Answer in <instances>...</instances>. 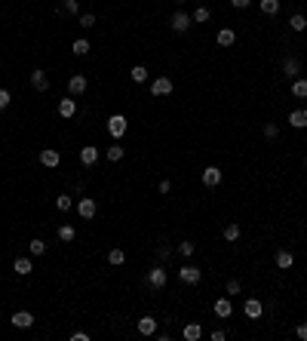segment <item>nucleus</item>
Returning <instances> with one entry per match:
<instances>
[{
    "mask_svg": "<svg viewBox=\"0 0 307 341\" xmlns=\"http://www.w3.org/2000/svg\"><path fill=\"white\" fill-rule=\"evenodd\" d=\"M126 129H129V120L123 117V114H111V120H108V132H111L114 138H123V135H126Z\"/></svg>",
    "mask_w": 307,
    "mask_h": 341,
    "instance_id": "f257e3e1",
    "label": "nucleus"
},
{
    "mask_svg": "<svg viewBox=\"0 0 307 341\" xmlns=\"http://www.w3.org/2000/svg\"><path fill=\"white\" fill-rule=\"evenodd\" d=\"M178 280L187 283V286H197V283L203 280V271L194 268V264H184V268H178Z\"/></svg>",
    "mask_w": 307,
    "mask_h": 341,
    "instance_id": "f03ea898",
    "label": "nucleus"
},
{
    "mask_svg": "<svg viewBox=\"0 0 307 341\" xmlns=\"http://www.w3.org/2000/svg\"><path fill=\"white\" fill-rule=\"evenodd\" d=\"M74 209L80 212V218H86V221H89V218H95V212H98V203H95L92 197H80V200L74 203Z\"/></svg>",
    "mask_w": 307,
    "mask_h": 341,
    "instance_id": "7ed1b4c3",
    "label": "nucleus"
},
{
    "mask_svg": "<svg viewBox=\"0 0 307 341\" xmlns=\"http://www.w3.org/2000/svg\"><path fill=\"white\" fill-rule=\"evenodd\" d=\"M89 89V80L83 77V74H71V77H68V92L77 99V95H83Z\"/></svg>",
    "mask_w": 307,
    "mask_h": 341,
    "instance_id": "20e7f679",
    "label": "nucleus"
},
{
    "mask_svg": "<svg viewBox=\"0 0 307 341\" xmlns=\"http://www.w3.org/2000/svg\"><path fill=\"white\" fill-rule=\"evenodd\" d=\"M144 280H147V286H154V289H163V286L169 283V274L157 264V268H150V271H147V277H144Z\"/></svg>",
    "mask_w": 307,
    "mask_h": 341,
    "instance_id": "39448f33",
    "label": "nucleus"
},
{
    "mask_svg": "<svg viewBox=\"0 0 307 341\" xmlns=\"http://www.w3.org/2000/svg\"><path fill=\"white\" fill-rule=\"evenodd\" d=\"M212 311H215V317H218V320H230V314H234V305H230V295H221V298H215Z\"/></svg>",
    "mask_w": 307,
    "mask_h": 341,
    "instance_id": "423d86ee",
    "label": "nucleus"
},
{
    "mask_svg": "<svg viewBox=\"0 0 307 341\" xmlns=\"http://www.w3.org/2000/svg\"><path fill=\"white\" fill-rule=\"evenodd\" d=\"M172 89H175V83L169 77H154L150 80V95H169Z\"/></svg>",
    "mask_w": 307,
    "mask_h": 341,
    "instance_id": "0eeeda50",
    "label": "nucleus"
},
{
    "mask_svg": "<svg viewBox=\"0 0 307 341\" xmlns=\"http://www.w3.org/2000/svg\"><path fill=\"white\" fill-rule=\"evenodd\" d=\"M40 163H43L46 169H56V166L62 163V154H59L56 148H43V151H40Z\"/></svg>",
    "mask_w": 307,
    "mask_h": 341,
    "instance_id": "6e6552de",
    "label": "nucleus"
},
{
    "mask_svg": "<svg viewBox=\"0 0 307 341\" xmlns=\"http://www.w3.org/2000/svg\"><path fill=\"white\" fill-rule=\"evenodd\" d=\"M10 323H13L16 329H31V326H34V314H31V311H16V314L10 317Z\"/></svg>",
    "mask_w": 307,
    "mask_h": 341,
    "instance_id": "1a4fd4ad",
    "label": "nucleus"
},
{
    "mask_svg": "<svg viewBox=\"0 0 307 341\" xmlns=\"http://www.w3.org/2000/svg\"><path fill=\"white\" fill-rule=\"evenodd\" d=\"M215 43H218V46H224V50H227V46H234V43H237V31H234V28H221V31L215 34Z\"/></svg>",
    "mask_w": 307,
    "mask_h": 341,
    "instance_id": "9d476101",
    "label": "nucleus"
},
{
    "mask_svg": "<svg viewBox=\"0 0 307 341\" xmlns=\"http://www.w3.org/2000/svg\"><path fill=\"white\" fill-rule=\"evenodd\" d=\"M31 86H34L37 92H46V89H49V77H46V71H40V68L31 71Z\"/></svg>",
    "mask_w": 307,
    "mask_h": 341,
    "instance_id": "9b49d317",
    "label": "nucleus"
},
{
    "mask_svg": "<svg viewBox=\"0 0 307 341\" xmlns=\"http://www.w3.org/2000/svg\"><path fill=\"white\" fill-rule=\"evenodd\" d=\"M13 271H16L19 277H31V271H34V261H31L28 255H19V258L13 261Z\"/></svg>",
    "mask_w": 307,
    "mask_h": 341,
    "instance_id": "f8f14e48",
    "label": "nucleus"
},
{
    "mask_svg": "<svg viewBox=\"0 0 307 341\" xmlns=\"http://www.w3.org/2000/svg\"><path fill=\"white\" fill-rule=\"evenodd\" d=\"M56 111H59V117H65V120H71V117H74V114H77V99H74V95H71V99H62Z\"/></svg>",
    "mask_w": 307,
    "mask_h": 341,
    "instance_id": "ddd939ff",
    "label": "nucleus"
},
{
    "mask_svg": "<svg viewBox=\"0 0 307 341\" xmlns=\"http://www.w3.org/2000/svg\"><path fill=\"white\" fill-rule=\"evenodd\" d=\"M243 314L249 317V320H258L261 314H264V305L258 298H246V305H243Z\"/></svg>",
    "mask_w": 307,
    "mask_h": 341,
    "instance_id": "4468645a",
    "label": "nucleus"
},
{
    "mask_svg": "<svg viewBox=\"0 0 307 341\" xmlns=\"http://www.w3.org/2000/svg\"><path fill=\"white\" fill-rule=\"evenodd\" d=\"M80 163H83V166H95V163H98V148H95V144L80 148Z\"/></svg>",
    "mask_w": 307,
    "mask_h": 341,
    "instance_id": "2eb2a0df",
    "label": "nucleus"
},
{
    "mask_svg": "<svg viewBox=\"0 0 307 341\" xmlns=\"http://www.w3.org/2000/svg\"><path fill=\"white\" fill-rule=\"evenodd\" d=\"M203 184L206 187H218L221 184V169L218 166H206L203 169Z\"/></svg>",
    "mask_w": 307,
    "mask_h": 341,
    "instance_id": "dca6fc26",
    "label": "nucleus"
},
{
    "mask_svg": "<svg viewBox=\"0 0 307 341\" xmlns=\"http://www.w3.org/2000/svg\"><path fill=\"white\" fill-rule=\"evenodd\" d=\"M289 126H295V129H307V108H295V111L289 114Z\"/></svg>",
    "mask_w": 307,
    "mask_h": 341,
    "instance_id": "f3484780",
    "label": "nucleus"
},
{
    "mask_svg": "<svg viewBox=\"0 0 307 341\" xmlns=\"http://www.w3.org/2000/svg\"><path fill=\"white\" fill-rule=\"evenodd\" d=\"M274 261H277V268L280 271H289L292 264H295V255L289 252V249H277V255H274Z\"/></svg>",
    "mask_w": 307,
    "mask_h": 341,
    "instance_id": "a211bd4d",
    "label": "nucleus"
},
{
    "mask_svg": "<svg viewBox=\"0 0 307 341\" xmlns=\"http://www.w3.org/2000/svg\"><path fill=\"white\" fill-rule=\"evenodd\" d=\"M190 25H194V19H190L187 13H175L172 16V31H178V34H184Z\"/></svg>",
    "mask_w": 307,
    "mask_h": 341,
    "instance_id": "6ab92c4d",
    "label": "nucleus"
},
{
    "mask_svg": "<svg viewBox=\"0 0 307 341\" xmlns=\"http://www.w3.org/2000/svg\"><path fill=\"white\" fill-rule=\"evenodd\" d=\"M181 338H184V341H200V338H203V326H200V323H187V326L181 329Z\"/></svg>",
    "mask_w": 307,
    "mask_h": 341,
    "instance_id": "aec40b11",
    "label": "nucleus"
},
{
    "mask_svg": "<svg viewBox=\"0 0 307 341\" xmlns=\"http://www.w3.org/2000/svg\"><path fill=\"white\" fill-rule=\"evenodd\" d=\"M283 74H286V77H289V80H295V77H298V74H301V62L289 56V59L283 62Z\"/></svg>",
    "mask_w": 307,
    "mask_h": 341,
    "instance_id": "412c9836",
    "label": "nucleus"
},
{
    "mask_svg": "<svg viewBox=\"0 0 307 341\" xmlns=\"http://www.w3.org/2000/svg\"><path fill=\"white\" fill-rule=\"evenodd\" d=\"M138 335H157V320H154V317H141L138 320Z\"/></svg>",
    "mask_w": 307,
    "mask_h": 341,
    "instance_id": "4be33fe9",
    "label": "nucleus"
},
{
    "mask_svg": "<svg viewBox=\"0 0 307 341\" xmlns=\"http://www.w3.org/2000/svg\"><path fill=\"white\" fill-rule=\"evenodd\" d=\"M123 154H126V151H123V144H120V141H114V144L105 151V157H108L111 163H120V160H123Z\"/></svg>",
    "mask_w": 307,
    "mask_h": 341,
    "instance_id": "5701e85b",
    "label": "nucleus"
},
{
    "mask_svg": "<svg viewBox=\"0 0 307 341\" xmlns=\"http://www.w3.org/2000/svg\"><path fill=\"white\" fill-rule=\"evenodd\" d=\"M89 50H92V46H89V40H83V37H77V40L71 43V53H74V56H89Z\"/></svg>",
    "mask_w": 307,
    "mask_h": 341,
    "instance_id": "b1692460",
    "label": "nucleus"
},
{
    "mask_svg": "<svg viewBox=\"0 0 307 341\" xmlns=\"http://www.w3.org/2000/svg\"><path fill=\"white\" fill-rule=\"evenodd\" d=\"M221 234H224V240H227V243H237L243 231H240V224H234V221H230V224L224 227V231H221Z\"/></svg>",
    "mask_w": 307,
    "mask_h": 341,
    "instance_id": "393cba45",
    "label": "nucleus"
},
{
    "mask_svg": "<svg viewBox=\"0 0 307 341\" xmlns=\"http://www.w3.org/2000/svg\"><path fill=\"white\" fill-rule=\"evenodd\" d=\"M258 7L264 16H277L280 13V0H258Z\"/></svg>",
    "mask_w": 307,
    "mask_h": 341,
    "instance_id": "a878e982",
    "label": "nucleus"
},
{
    "mask_svg": "<svg viewBox=\"0 0 307 341\" xmlns=\"http://www.w3.org/2000/svg\"><path fill=\"white\" fill-rule=\"evenodd\" d=\"M292 95L295 99H307V80L304 77H295L292 80Z\"/></svg>",
    "mask_w": 307,
    "mask_h": 341,
    "instance_id": "bb28decb",
    "label": "nucleus"
},
{
    "mask_svg": "<svg viewBox=\"0 0 307 341\" xmlns=\"http://www.w3.org/2000/svg\"><path fill=\"white\" fill-rule=\"evenodd\" d=\"M59 13H65V16H80V4H77V0H62Z\"/></svg>",
    "mask_w": 307,
    "mask_h": 341,
    "instance_id": "cd10ccee",
    "label": "nucleus"
},
{
    "mask_svg": "<svg viewBox=\"0 0 307 341\" xmlns=\"http://www.w3.org/2000/svg\"><path fill=\"white\" fill-rule=\"evenodd\" d=\"M129 77H132V83H147V68L144 65H135L129 71Z\"/></svg>",
    "mask_w": 307,
    "mask_h": 341,
    "instance_id": "c85d7f7f",
    "label": "nucleus"
},
{
    "mask_svg": "<svg viewBox=\"0 0 307 341\" xmlns=\"http://www.w3.org/2000/svg\"><path fill=\"white\" fill-rule=\"evenodd\" d=\"M123 261H126V252L123 249H111L108 252V264H114V268H120Z\"/></svg>",
    "mask_w": 307,
    "mask_h": 341,
    "instance_id": "c756f323",
    "label": "nucleus"
},
{
    "mask_svg": "<svg viewBox=\"0 0 307 341\" xmlns=\"http://www.w3.org/2000/svg\"><path fill=\"white\" fill-rule=\"evenodd\" d=\"M56 209H59V212H71V209H74V200H71L68 194H59V197H56Z\"/></svg>",
    "mask_w": 307,
    "mask_h": 341,
    "instance_id": "7c9ffc66",
    "label": "nucleus"
},
{
    "mask_svg": "<svg viewBox=\"0 0 307 341\" xmlns=\"http://www.w3.org/2000/svg\"><path fill=\"white\" fill-rule=\"evenodd\" d=\"M289 28H292V31H298V34H301V31H307V19H304V16H301V13H295V16H292V19H289Z\"/></svg>",
    "mask_w": 307,
    "mask_h": 341,
    "instance_id": "2f4dec72",
    "label": "nucleus"
},
{
    "mask_svg": "<svg viewBox=\"0 0 307 341\" xmlns=\"http://www.w3.org/2000/svg\"><path fill=\"white\" fill-rule=\"evenodd\" d=\"M74 237H77V231H74V224H62V227H59V240H62V243H71Z\"/></svg>",
    "mask_w": 307,
    "mask_h": 341,
    "instance_id": "473e14b6",
    "label": "nucleus"
},
{
    "mask_svg": "<svg viewBox=\"0 0 307 341\" xmlns=\"http://www.w3.org/2000/svg\"><path fill=\"white\" fill-rule=\"evenodd\" d=\"M209 16H212V13H209V7H197L194 13H190V19H194L197 25H203V22H209Z\"/></svg>",
    "mask_w": 307,
    "mask_h": 341,
    "instance_id": "72a5a7b5",
    "label": "nucleus"
},
{
    "mask_svg": "<svg viewBox=\"0 0 307 341\" xmlns=\"http://www.w3.org/2000/svg\"><path fill=\"white\" fill-rule=\"evenodd\" d=\"M197 252V246L194 243H190V240H184V243H178V255H184V258H190V255H194Z\"/></svg>",
    "mask_w": 307,
    "mask_h": 341,
    "instance_id": "f704fd0d",
    "label": "nucleus"
},
{
    "mask_svg": "<svg viewBox=\"0 0 307 341\" xmlns=\"http://www.w3.org/2000/svg\"><path fill=\"white\" fill-rule=\"evenodd\" d=\"M43 252H46V243H43L40 237H34V240H31V255H43Z\"/></svg>",
    "mask_w": 307,
    "mask_h": 341,
    "instance_id": "c9c22d12",
    "label": "nucleus"
},
{
    "mask_svg": "<svg viewBox=\"0 0 307 341\" xmlns=\"http://www.w3.org/2000/svg\"><path fill=\"white\" fill-rule=\"evenodd\" d=\"M261 132H264V138H280V126L277 123H264Z\"/></svg>",
    "mask_w": 307,
    "mask_h": 341,
    "instance_id": "e433bc0d",
    "label": "nucleus"
},
{
    "mask_svg": "<svg viewBox=\"0 0 307 341\" xmlns=\"http://www.w3.org/2000/svg\"><path fill=\"white\" fill-rule=\"evenodd\" d=\"M80 28H95V16L92 13H83L80 16Z\"/></svg>",
    "mask_w": 307,
    "mask_h": 341,
    "instance_id": "4c0bfd02",
    "label": "nucleus"
},
{
    "mask_svg": "<svg viewBox=\"0 0 307 341\" xmlns=\"http://www.w3.org/2000/svg\"><path fill=\"white\" fill-rule=\"evenodd\" d=\"M240 289H243L240 280H227V295H240Z\"/></svg>",
    "mask_w": 307,
    "mask_h": 341,
    "instance_id": "58836bf2",
    "label": "nucleus"
},
{
    "mask_svg": "<svg viewBox=\"0 0 307 341\" xmlns=\"http://www.w3.org/2000/svg\"><path fill=\"white\" fill-rule=\"evenodd\" d=\"M10 102H13L10 89H0V111H4V108H10Z\"/></svg>",
    "mask_w": 307,
    "mask_h": 341,
    "instance_id": "ea45409f",
    "label": "nucleus"
},
{
    "mask_svg": "<svg viewBox=\"0 0 307 341\" xmlns=\"http://www.w3.org/2000/svg\"><path fill=\"white\" fill-rule=\"evenodd\" d=\"M295 335H298L301 341H307V320H301V323L295 326Z\"/></svg>",
    "mask_w": 307,
    "mask_h": 341,
    "instance_id": "a19ab883",
    "label": "nucleus"
},
{
    "mask_svg": "<svg viewBox=\"0 0 307 341\" xmlns=\"http://www.w3.org/2000/svg\"><path fill=\"white\" fill-rule=\"evenodd\" d=\"M230 7H234V10H246V7H252V0H230Z\"/></svg>",
    "mask_w": 307,
    "mask_h": 341,
    "instance_id": "79ce46f5",
    "label": "nucleus"
},
{
    "mask_svg": "<svg viewBox=\"0 0 307 341\" xmlns=\"http://www.w3.org/2000/svg\"><path fill=\"white\" fill-rule=\"evenodd\" d=\"M71 341H89L86 332H71Z\"/></svg>",
    "mask_w": 307,
    "mask_h": 341,
    "instance_id": "37998d69",
    "label": "nucleus"
},
{
    "mask_svg": "<svg viewBox=\"0 0 307 341\" xmlns=\"http://www.w3.org/2000/svg\"><path fill=\"white\" fill-rule=\"evenodd\" d=\"M224 338H227V332H224V329H215V332H212V341H224Z\"/></svg>",
    "mask_w": 307,
    "mask_h": 341,
    "instance_id": "c03bdc74",
    "label": "nucleus"
},
{
    "mask_svg": "<svg viewBox=\"0 0 307 341\" xmlns=\"http://www.w3.org/2000/svg\"><path fill=\"white\" fill-rule=\"evenodd\" d=\"M169 191H172V181L163 178V181H160V194H169Z\"/></svg>",
    "mask_w": 307,
    "mask_h": 341,
    "instance_id": "a18cd8bd",
    "label": "nucleus"
},
{
    "mask_svg": "<svg viewBox=\"0 0 307 341\" xmlns=\"http://www.w3.org/2000/svg\"><path fill=\"white\" fill-rule=\"evenodd\" d=\"M178 4H184V0H178Z\"/></svg>",
    "mask_w": 307,
    "mask_h": 341,
    "instance_id": "49530a36",
    "label": "nucleus"
},
{
    "mask_svg": "<svg viewBox=\"0 0 307 341\" xmlns=\"http://www.w3.org/2000/svg\"><path fill=\"white\" fill-rule=\"evenodd\" d=\"M304 163H307V160H304Z\"/></svg>",
    "mask_w": 307,
    "mask_h": 341,
    "instance_id": "de8ad7c7",
    "label": "nucleus"
}]
</instances>
